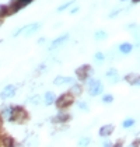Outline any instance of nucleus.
Listing matches in <instances>:
<instances>
[{"label": "nucleus", "instance_id": "f257e3e1", "mask_svg": "<svg viewBox=\"0 0 140 147\" xmlns=\"http://www.w3.org/2000/svg\"><path fill=\"white\" fill-rule=\"evenodd\" d=\"M28 118V113L24 109L23 107H11V116H10V121H15V122H24L27 121Z\"/></svg>", "mask_w": 140, "mask_h": 147}, {"label": "nucleus", "instance_id": "f03ea898", "mask_svg": "<svg viewBox=\"0 0 140 147\" xmlns=\"http://www.w3.org/2000/svg\"><path fill=\"white\" fill-rule=\"evenodd\" d=\"M56 102V108H69L70 105L74 102V97L71 94H62L58 100H55Z\"/></svg>", "mask_w": 140, "mask_h": 147}, {"label": "nucleus", "instance_id": "7ed1b4c3", "mask_svg": "<svg viewBox=\"0 0 140 147\" xmlns=\"http://www.w3.org/2000/svg\"><path fill=\"white\" fill-rule=\"evenodd\" d=\"M104 91V86H102V83L101 81H98V80H90L88 81V92H90V95H100L101 92Z\"/></svg>", "mask_w": 140, "mask_h": 147}, {"label": "nucleus", "instance_id": "20e7f679", "mask_svg": "<svg viewBox=\"0 0 140 147\" xmlns=\"http://www.w3.org/2000/svg\"><path fill=\"white\" fill-rule=\"evenodd\" d=\"M76 74H77V77L80 80H87L88 76L93 74V69H91V66H88V65H83V66L76 69Z\"/></svg>", "mask_w": 140, "mask_h": 147}, {"label": "nucleus", "instance_id": "39448f33", "mask_svg": "<svg viewBox=\"0 0 140 147\" xmlns=\"http://www.w3.org/2000/svg\"><path fill=\"white\" fill-rule=\"evenodd\" d=\"M39 27H41L39 23H34V24H31V25H27V27L23 28V32H21V34H24L25 36H31V35L35 34V32L39 30Z\"/></svg>", "mask_w": 140, "mask_h": 147}, {"label": "nucleus", "instance_id": "423d86ee", "mask_svg": "<svg viewBox=\"0 0 140 147\" xmlns=\"http://www.w3.org/2000/svg\"><path fill=\"white\" fill-rule=\"evenodd\" d=\"M15 95V87L14 86H6L3 91H1V94H0V97L3 98V100H7V98H11Z\"/></svg>", "mask_w": 140, "mask_h": 147}, {"label": "nucleus", "instance_id": "0eeeda50", "mask_svg": "<svg viewBox=\"0 0 140 147\" xmlns=\"http://www.w3.org/2000/svg\"><path fill=\"white\" fill-rule=\"evenodd\" d=\"M70 119H71L70 113L60 112V113H58L55 118H52V122H53V123H65V122H69Z\"/></svg>", "mask_w": 140, "mask_h": 147}, {"label": "nucleus", "instance_id": "6e6552de", "mask_svg": "<svg viewBox=\"0 0 140 147\" xmlns=\"http://www.w3.org/2000/svg\"><path fill=\"white\" fill-rule=\"evenodd\" d=\"M69 39V35L65 34V35H60L59 38H56L53 42H52V45H50V49H56V48H59L60 45H63L66 41Z\"/></svg>", "mask_w": 140, "mask_h": 147}, {"label": "nucleus", "instance_id": "1a4fd4ad", "mask_svg": "<svg viewBox=\"0 0 140 147\" xmlns=\"http://www.w3.org/2000/svg\"><path fill=\"white\" fill-rule=\"evenodd\" d=\"M114 129H115L114 125H104V126L100 129V136H101V137H108V136L114 132Z\"/></svg>", "mask_w": 140, "mask_h": 147}, {"label": "nucleus", "instance_id": "9d476101", "mask_svg": "<svg viewBox=\"0 0 140 147\" xmlns=\"http://www.w3.org/2000/svg\"><path fill=\"white\" fill-rule=\"evenodd\" d=\"M73 81L71 77H65V76H58L56 79L53 80V84L55 86H63V84H70Z\"/></svg>", "mask_w": 140, "mask_h": 147}, {"label": "nucleus", "instance_id": "9b49d317", "mask_svg": "<svg viewBox=\"0 0 140 147\" xmlns=\"http://www.w3.org/2000/svg\"><path fill=\"white\" fill-rule=\"evenodd\" d=\"M106 77L111 80L112 84H115V83L119 81V76H118V71L115 70V69H109V70L106 71Z\"/></svg>", "mask_w": 140, "mask_h": 147}, {"label": "nucleus", "instance_id": "f8f14e48", "mask_svg": "<svg viewBox=\"0 0 140 147\" xmlns=\"http://www.w3.org/2000/svg\"><path fill=\"white\" fill-rule=\"evenodd\" d=\"M1 143H3V146L4 147H14V144H15V142H14V137L13 136H3L1 137Z\"/></svg>", "mask_w": 140, "mask_h": 147}, {"label": "nucleus", "instance_id": "ddd939ff", "mask_svg": "<svg viewBox=\"0 0 140 147\" xmlns=\"http://www.w3.org/2000/svg\"><path fill=\"white\" fill-rule=\"evenodd\" d=\"M125 79H126V81H128L129 84H133V86H137L139 84V76L136 73H130Z\"/></svg>", "mask_w": 140, "mask_h": 147}, {"label": "nucleus", "instance_id": "4468645a", "mask_svg": "<svg viewBox=\"0 0 140 147\" xmlns=\"http://www.w3.org/2000/svg\"><path fill=\"white\" fill-rule=\"evenodd\" d=\"M44 98H45V104H46V105L53 104V102H55V100H56V97H55V92H52V91H48L46 94L44 95Z\"/></svg>", "mask_w": 140, "mask_h": 147}, {"label": "nucleus", "instance_id": "2eb2a0df", "mask_svg": "<svg viewBox=\"0 0 140 147\" xmlns=\"http://www.w3.org/2000/svg\"><path fill=\"white\" fill-rule=\"evenodd\" d=\"M81 92H83V88H81V86L80 84H74L71 88H70V94L74 97H79V95H81Z\"/></svg>", "mask_w": 140, "mask_h": 147}, {"label": "nucleus", "instance_id": "dca6fc26", "mask_svg": "<svg viewBox=\"0 0 140 147\" xmlns=\"http://www.w3.org/2000/svg\"><path fill=\"white\" fill-rule=\"evenodd\" d=\"M10 116H11V107H3V111H1V118L4 119H9L10 121Z\"/></svg>", "mask_w": 140, "mask_h": 147}, {"label": "nucleus", "instance_id": "f3484780", "mask_svg": "<svg viewBox=\"0 0 140 147\" xmlns=\"http://www.w3.org/2000/svg\"><path fill=\"white\" fill-rule=\"evenodd\" d=\"M119 51L122 53H130L133 51V46L130 45V44H122V45L119 46Z\"/></svg>", "mask_w": 140, "mask_h": 147}, {"label": "nucleus", "instance_id": "a211bd4d", "mask_svg": "<svg viewBox=\"0 0 140 147\" xmlns=\"http://www.w3.org/2000/svg\"><path fill=\"white\" fill-rule=\"evenodd\" d=\"M90 143H91V139H90V137H83V139L79 140L77 146L79 147H88L90 146Z\"/></svg>", "mask_w": 140, "mask_h": 147}, {"label": "nucleus", "instance_id": "6ab92c4d", "mask_svg": "<svg viewBox=\"0 0 140 147\" xmlns=\"http://www.w3.org/2000/svg\"><path fill=\"white\" fill-rule=\"evenodd\" d=\"M106 36H108V34H106L105 31H98V32H95V39H98V41H104V39H106Z\"/></svg>", "mask_w": 140, "mask_h": 147}, {"label": "nucleus", "instance_id": "aec40b11", "mask_svg": "<svg viewBox=\"0 0 140 147\" xmlns=\"http://www.w3.org/2000/svg\"><path fill=\"white\" fill-rule=\"evenodd\" d=\"M122 125H123V127H126V129H128V127H132V126L135 125V119H133V118H128V119L123 121Z\"/></svg>", "mask_w": 140, "mask_h": 147}, {"label": "nucleus", "instance_id": "412c9836", "mask_svg": "<svg viewBox=\"0 0 140 147\" xmlns=\"http://www.w3.org/2000/svg\"><path fill=\"white\" fill-rule=\"evenodd\" d=\"M95 60H97V63H102V60H104V53H101V52H98V53H95Z\"/></svg>", "mask_w": 140, "mask_h": 147}, {"label": "nucleus", "instance_id": "4be33fe9", "mask_svg": "<svg viewBox=\"0 0 140 147\" xmlns=\"http://www.w3.org/2000/svg\"><path fill=\"white\" fill-rule=\"evenodd\" d=\"M102 101H104L105 104H109V102H112V101H114V97H112L111 94H108V95H104Z\"/></svg>", "mask_w": 140, "mask_h": 147}, {"label": "nucleus", "instance_id": "5701e85b", "mask_svg": "<svg viewBox=\"0 0 140 147\" xmlns=\"http://www.w3.org/2000/svg\"><path fill=\"white\" fill-rule=\"evenodd\" d=\"M73 1H67V3H65V4H62L60 7H58V11H63V10H66L67 7H69L70 4H71Z\"/></svg>", "mask_w": 140, "mask_h": 147}, {"label": "nucleus", "instance_id": "b1692460", "mask_svg": "<svg viewBox=\"0 0 140 147\" xmlns=\"http://www.w3.org/2000/svg\"><path fill=\"white\" fill-rule=\"evenodd\" d=\"M28 146H30V147H36V146H38V140H36V136H34V137H32V142H31V140L28 142Z\"/></svg>", "mask_w": 140, "mask_h": 147}, {"label": "nucleus", "instance_id": "393cba45", "mask_svg": "<svg viewBox=\"0 0 140 147\" xmlns=\"http://www.w3.org/2000/svg\"><path fill=\"white\" fill-rule=\"evenodd\" d=\"M79 108H80L81 111H88V109H90L88 105H87L85 102H79Z\"/></svg>", "mask_w": 140, "mask_h": 147}, {"label": "nucleus", "instance_id": "a878e982", "mask_svg": "<svg viewBox=\"0 0 140 147\" xmlns=\"http://www.w3.org/2000/svg\"><path fill=\"white\" fill-rule=\"evenodd\" d=\"M30 101H31V104H38L39 102V95H34Z\"/></svg>", "mask_w": 140, "mask_h": 147}, {"label": "nucleus", "instance_id": "bb28decb", "mask_svg": "<svg viewBox=\"0 0 140 147\" xmlns=\"http://www.w3.org/2000/svg\"><path fill=\"white\" fill-rule=\"evenodd\" d=\"M118 13H119V10H115V11H114V13H111V14H109V18H114V17L116 16Z\"/></svg>", "mask_w": 140, "mask_h": 147}, {"label": "nucleus", "instance_id": "cd10ccee", "mask_svg": "<svg viewBox=\"0 0 140 147\" xmlns=\"http://www.w3.org/2000/svg\"><path fill=\"white\" fill-rule=\"evenodd\" d=\"M111 147H122V142H118V143H115L114 146H111Z\"/></svg>", "mask_w": 140, "mask_h": 147}, {"label": "nucleus", "instance_id": "c85d7f7f", "mask_svg": "<svg viewBox=\"0 0 140 147\" xmlns=\"http://www.w3.org/2000/svg\"><path fill=\"white\" fill-rule=\"evenodd\" d=\"M130 147H139V140H135V143H133Z\"/></svg>", "mask_w": 140, "mask_h": 147}, {"label": "nucleus", "instance_id": "c756f323", "mask_svg": "<svg viewBox=\"0 0 140 147\" xmlns=\"http://www.w3.org/2000/svg\"><path fill=\"white\" fill-rule=\"evenodd\" d=\"M112 144H111V142H105L104 143V147H111Z\"/></svg>", "mask_w": 140, "mask_h": 147}, {"label": "nucleus", "instance_id": "7c9ffc66", "mask_svg": "<svg viewBox=\"0 0 140 147\" xmlns=\"http://www.w3.org/2000/svg\"><path fill=\"white\" fill-rule=\"evenodd\" d=\"M79 11V7H74V9H71V14H74V13Z\"/></svg>", "mask_w": 140, "mask_h": 147}, {"label": "nucleus", "instance_id": "2f4dec72", "mask_svg": "<svg viewBox=\"0 0 140 147\" xmlns=\"http://www.w3.org/2000/svg\"><path fill=\"white\" fill-rule=\"evenodd\" d=\"M44 42H45V38H39L38 39V44H44Z\"/></svg>", "mask_w": 140, "mask_h": 147}, {"label": "nucleus", "instance_id": "473e14b6", "mask_svg": "<svg viewBox=\"0 0 140 147\" xmlns=\"http://www.w3.org/2000/svg\"><path fill=\"white\" fill-rule=\"evenodd\" d=\"M18 1H21L24 4H27V3H30V1H32V0H18Z\"/></svg>", "mask_w": 140, "mask_h": 147}, {"label": "nucleus", "instance_id": "72a5a7b5", "mask_svg": "<svg viewBox=\"0 0 140 147\" xmlns=\"http://www.w3.org/2000/svg\"><path fill=\"white\" fill-rule=\"evenodd\" d=\"M137 1H139V0H133V3H137Z\"/></svg>", "mask_w": 140, "mask_h": 147}, {"label": "nucleus", "instance_id": "f704fd0d", "mask_svg": "<svg viewBox=\"0 0 140 147\" xmlns=\"http://www.w3.org/2000/svg\"><path fill=\"white\" fill-rule=\"evenodd\" d=\"M17 147H24V146H23V144H20V146H17Z\"/></svg>", "mask_w": 140, "mask_h": 147}, {"label": "nucleus", "instance_id": "c9c22d12", "mask_svg": "<svg viewBox=\"0 0 140 147\" xmlns=\"http://www.w3.org/2000/svg\"><path fill=\"white\" fill-rule=\"evenodd\" d=\"M122 1H125V0H122Z\"/></svg>", "mask_w": 140, "mask_h": 147}, {"label": "nucleus", "instance_id": "e433bc0d", "mask_svg": "<svg viewBox=\"0 0 140 147\" xmlns=\"http://www.w3.org/2000/svg\"><path fill=\"white\" fill-rule=\"evenodd\" d=\"M0 25H1V23H0Z\"/></svg>", "mask_w": 140, "mask_h": 147}]
</instances>
